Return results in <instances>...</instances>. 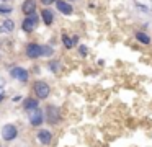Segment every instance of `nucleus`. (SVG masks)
<instances>
[{
    "label": "nucleus",
    "mask_w": 152,
    "mask_h": 147,
    "mask_svg": "<svg viewBox=\"0 0 152 147\" xmlns=\"http://www.w3.org/2000/svg\"><path fill=\"white\" fill-rule=\"evenodd\" d=\"M44 118L49 124H57L61 121V111L57 106L54 105H48L46 106V113H44Z\"/></svg>",
    "instance_id": "nucleus-1"
},
{
    "label": "nucleus",
    "mask_w": 152,
    "mask_h": 147,
    "mask_svg": "<svg viewBox=\"0 0 152 147\" xmlns=\"http://www.w3.org/2000/svg\"><path fill=\"white\" fill-rule=\"evenodd\" d=\"M34 93H36V97H38V98L44 100V98H48V97H49L51 88H49V85H48L46 82L38 80V82H34Z\"/></svg>",
    "instance_id": "nucleus-2"
},
{
    "label": "nucleus",
    "mask_w": 152,
    "mask_h": 147,
    "mask_svg": "<svg viewBox=\"0 0 152 147\" xmlns=\"http://www.w3.org/2000/svg\"><path fill=\"white\" fill-rule=\"evenodd\" d=\"M18 136V129L17 126H13V124H5L4 127H2V137H4V140H13L17 139Z\"/></svg>",
    "instance_id": "nucleus-3"
},
{
    "label": "nucleus",
    "mask_w": 152,
    "mask_h": 147,
    "mask_svg": "<svg viewBox=\"0 0 152 147\" xmlns=\"http://www.w3.org/2000/svg\"><path fill=\"white\" fill-rule=\"evenodd\" d=\"M28 118H30V123L33 124V126L39 127L41 124H43V121H44V113L39 110V108H36V110H33V111L28 113Z\"/></svg>",
    "instance_id": "nucleus-4"
},
{
    "label": "nucleus",
    "mask_w": 152,
    "mask_h": 147,
    "mask_svg": "<svg viewBox=\"0 0 152 147\" xmlns=\"http://www.w3.org/2000/svg\"><path fill=\"white\" fill-rule=\"evenodd\" d=\"M38 21H39V18H38L36 15H30V16H26V18L23 20V25H21V28H23V31L31 33V31H33V29L38 26Z\"/></svg>",
    "instance_id": "nucleus-5"
},
{
    "label": "nucleus",
    "mask_w": 152,
    "mask_h": 147,
    "mask_svg": "<svg viewBox=\"0 0 152 147\" xmlns=\"http://www.w3.org/2000/svg\"><path fill=\"white\" fill-rule=\"evenodd\" d=\"M26 56L30 59L41 57V46L36 44V42H30V44L26 46Z\"/></svg>",
    "instance_id": "nucleus-6"
},
{
    "label": "nucleus",
    "mask_w": 152,
    "mask_h": 147,
    "mask_svg": "<svg viewBox=\"0 0 152 147\" xmlns=\"http://www.w3.org/2000/svg\"><path fill=\"white\" fill-rule=\"evenodd\" d=\"M10 75L13 78H17V80H20V82H26L28 80V70H25L23 67H13L10 70Z\"/></svg>",
    "instance_id": "nucleus-7"
},
{
    "label": "nucleus",
    "mask_w": 152,
    "mask_h": 147,
    "mask_svg": "<svg viewBox=\"0 0 152 147\" xmlns=\"http://www.w3.org/2000/svg\"><path fill=\"white\" fill-rule=\"evenodd\" d=\"M36 137H38V140H39L41 144H44V146H49V144L53 142V134H51L48 129H39Z\"/></svg>",
    "instance_id": "nucleus-8"
},
{
    "label": "nucleus",
    "mask_w": 152,
    "mask_h": 147,
    "mask_svg": "<svg viewBox=\"0 0 152 147\" xmlns=\"http://www.w3.org/2000/svg\"><path fill=\"white\" fill-rule=\"evenodd\" d=\"M21 10H23V13L26 16L34 15V12H36V0H25L23 5H21Z\"/></svg>",
    "instance_id": "nucleus-9"
},
{
    "label": "nucleus",
    "mask_w": 152,
    "mask_h": 147,
    "mask_svg": "<svg viewBox=\"0 0 152 147\" xmlns=\"http://www.w3.org/2000/svg\"><path fill=\"white\" fill-rule=\"evenodd\" d=\"M56 8L59 10L61 13H64V15H70V13L74 12L72 5H70V3H67L66 0H57V2H56Z\"/></svg>",
    "instance_id": "nucleus-10"
},
{
    "label": "nucleus",
    "mask_w": 152,
    "mask_h": 147,
    "mask_svg": "<svg viewBox=\"0 0 152 147\" xmlns=\"http://www.w3.org/2000/svg\"><path fill=\"white\" fill-rule=\"evenodd\" d=\"M23 106H25L26 111H33V110H36V108L39 106V101H38L36 98H26L25 103H23Z\"/></svg>",
    "instance_id": "nucleus-11"
},
{
    "label": "nucleus",
    "mask_w": 152,
    "mask_h": 147,
    "mask_svg": "<svg viewBox=\"0 0 152 147\" xmlns=\"http://www.w3.org/2000/svg\"><path fill=\"white\" fill-rule=\"evenodd\" d=\"M15 29V21L13 20H5L0 25V33H12Z\"/></svg>",
    "instance_id": "nucleus-12"
},
{
    "label": "nucleus",
    "mask_w": 152,
    "mask_h": 147,
    "mask_svg": "<svg viewBox=\"0 0 152 147\" xmlns=\"http://www.w3.org/2000/svg\"><path fill=\"white\" fill-rule=\"evenodd\" d=\"M41 16H43V21L46 23V25H51V23L54 21V15H53V12H51V10H48V8H44L43 12H41Z\"/></svg>",
    "instance_id": "nucleus-13"
},
{
    "label": "nucleus",
    "mask_w": 152,
    "mask_h": 147,
    "mask_svg": "<svg viewBox=\"0 0 152 147\" xmlns=\"http://www.w3.org/2000/svg\"><path fill=\"white\" fill-rule=\"evenodd\" d=\"M136 38H137V41L142 42V44H149V42H151V38H149L145 33H142V31L136 33Z\"/></svg>",
    "instance_id": "nucleus-14"
},
{
    "label": "nucleus",
    "mask_w": 152,
    "mask_h": 147,
    "mask_svg": "<svg viewBox=\"0 0 152 147\" xmlns=\"http://www.w3.org/2000/svg\"><path fill=\"white\" fill-rule=\"evenodd\" d=\"M53 54V48L51 46H41V56H51Z\"/></svg>",
    "instance_id": "nucleus-15"
},
{
    "label": "nucleus",
    "mask_w": 152,
    "mask_h": 147,
    "mask_svg": "<svg viewBox=\"0 0 152 147\" xmlns=\"http://www.w3.org/2000/svg\"><path fill=\"white\" fill-rule=\"evenodd\" d=\"M62 42H64V46H66V48H72V44H74V41L67 34H62Z\"/></svg>",
    "instance_id": "nucleus-16"
},
{
    "label": "nucleus",
    "mask_w": 152,
    "mask_h": 147,
    "mask_svg": "<svg viewBox=\"0 0 152 147\" xmlns=\"http://www.w3.org/2000/svg\"><path fill=\"white\" fill-rule=\"evenodd\" d=\"M13 12V8L8 5H0V13H12Z\"/></svg>",
    "instance_id": "nucleus-17"
},
{
    "label": "nucleus",
    "mask_w": 152,
    "mask_h": 147,
    "mask_svg": "<svg viewBox=\"0 0 152 147\" xmlns=\"http://www.w3.org/2000/svg\"><path fill=\"white\" fill-rule=\"evenodd\" d=\"M54 2H57V0H41V3H44V5H51Z\"/></svg>",
    "instance_id": "nucleus-18"
},
{
    "label": "nucleus",
    "mask_w": 152,
    "mask_h": 147,
    "mask_svg": "<svg viewBox=\"0 0 152 147\" xmlns=\"http://www.w3.org/2000/svg\"><path fill=\"white\" fill-rule=\"evenodd\" d=\"M80 54H82V56L87 54V48H85V46H80Z\"/></svg>",
    "instance_id": "nucleus-19"
},
{
    "label": "nucleus",
    "mask_w": 152,
    "mask_h": 147,
    "mask_svg": "<svg viewBox=\"0 0 152 147\" xmlns=\"http://www.w3.org/2000/svg\"><path fill=\"white\" fill-rule=\"evenodd\" d=\"M51 69H53V70H57V64H56V62H54V64L51 62Z\"/></svg>",
    "instance_id": "nucleus-20"
},
{
    "label": "nucleus",
    "mask_w": 152,
    "mask_h": 147,
    "mask_svg": "<svg viewBox=\"0 0 152 147\" xmlns=\"http://www.w3.org/2000/svg\"><path fill=\"white\" fill-rule=\"evenodd\" d=\"M13 101H15V103H18V101H21V97H20V95H18V97H15V98H13Z\"/></svg>",
    "instance_id": "nucleus-21"
},
{
    "label": "nucleus",
    "mask_w": 152,
    "mask_h": 147,
    "mask_svg": "<svg viewBox=\"0 0 152 147\" xmlns=\"http://www.w3.org/2000/svg\"><path fill=\"white\" fill-rule=\"evenodd\" d=\"M2 100H4V91L0 90V101H2Z\"/></svg>",
    "instance_id": "nucleus-22"
}]
</instances>
